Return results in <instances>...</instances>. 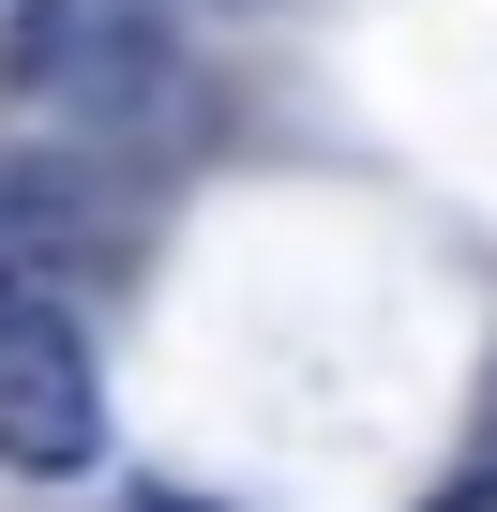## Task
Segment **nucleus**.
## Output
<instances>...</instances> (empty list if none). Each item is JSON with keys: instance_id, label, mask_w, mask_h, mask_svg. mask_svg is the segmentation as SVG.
I'll list each match as a JSON object with an SVG mask.
<instances>
[{"instance_id": "f257e3e1", "label": "nucleus", "mask_w": 497, "mask_h": 512, "mask_svg": "<svg viewBox=\"0 0 497 512\" xmlns=\"http://www.w3.org/2000/svg\"><path fill=\"white\" fill-rule=\"evenodd\" d=\"M136 256V211L106 181V151H0V287L76 302Z\"/></svg>"}, {"instance_id": "f03ea898", "label": "nucleus", "mask_w": 497, "mask_h": 512, "mask_svg": "<svg viewBox=\"0 0 497 512\" xmlns=\"http://www.w3.org/2000/svg\"><path fill=\"white\" fill-rule=\"evenodd\" d=\"M91 452H106V407H91V377H31V392H0V467L76 482Z\"/></svg>"}, {"instance_id": "7ed1b4c3", "label": "nucleus", "mask_w": 497, "mask_h": 512, "mask_svg": "<svg viewBox=\"0 0 497 512\" xmlns=\"http://www.w3.org/2000/svg\"><path fill=\"white\" fill-rule=\"evenodd\" d=\"M91 31H106V0H0V91L61 106V76L91 61Z\"/></svg>"}, {"instance_id": "20e7f679", "label": "nucleus", "mask_w": 497, "mask_h": 512, "mask_svg": "<svg viewBox=\"0 0 497 512\" xmlns=\"http://www.w3.org/2000/svg\"><path fill=\"white\" fill-rule=\"evenodd\" d=\"M31 377H91V362H76V302L0 287V392H31Z\"/></svg>"}, {"instance_id": "39448f33", "label": "nucleus", "mask_w": 497, "mask_h": 512, "mask_svg": "<svg viewBox=\"0 0 497 512\" xmlns=\"http://www.w3.org/2000/svg\"><path fill=\"white\" fill-rule=\"evenodd\" d=\"M121 512H211V497H181V482H136V497H121Z\"/></svg>"}, {"instance_id": "423d86ee", "label": "nucleus", "mask_w": 497, "mask_h": 512, "mask_svg": "<svg viewBox=\"0 0 497 512\" xmlns=\"http://www.w3.org/2000/svg\"><path fill=\"white\" fill-rule=\"evenodd\" d=\"M437 512H497V482H452V497H437Z\"/></svg>"}]
</instances>
